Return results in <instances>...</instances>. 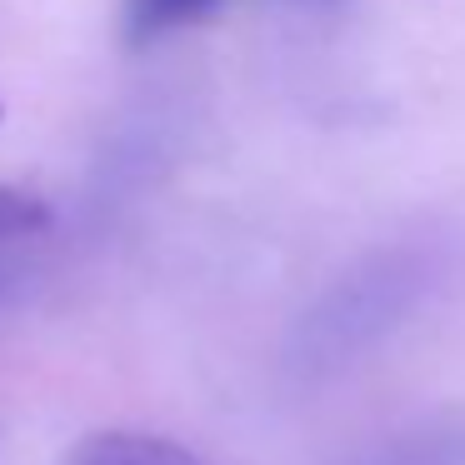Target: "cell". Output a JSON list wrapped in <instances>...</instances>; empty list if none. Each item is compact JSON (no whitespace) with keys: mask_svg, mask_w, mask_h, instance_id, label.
<instances>
[{"mask_svg":"<svg viewBox=\"0 0 465 465\" xmlns=\"http://www.w3.org/2000/svg\"><path fill=\"white\" fill-rule=\"evenodd\" d=\"M291 5H301V11H321V15H331V11H341L345 0H291Z\"/></svg>","mask_w":465,"mask_h":465,"instance_id":"cell-5","label":"cell"},{"mask_svg":"<svg viewBox=\"0 0 465 465\" xmlns=\"http://www.w3.org/2000/svg\"><path fill=\"white\" fill-rule=\"evenodd\" d=\"M45 201L25 191H11V185H0V241H15V235H31L45 225Z\"/></svg>","mask_w":465,"mask_h":465,"instance_id":"cell-4","label":"cell"},{"mask_svg":"<svg viewBox=\"0 0 465 465\" xmlns=\"http://www.w3.org/2000/svg\"><path fill=\"white\" fill-rule=\"evenodd\" d=\"M65 465H205V460L191 455L185 445H175V440H161V435L101 430V435L75 445Z\"/></svg>","mask_w":465,"mask_h":465,"instance_id":"cell-2","label":"cell"},{"mask_svg":"<svg viewBox=\"0 0 465 465\" xmlns=\"http://www.w3.org/2000/svg\"><path fill=\"white\" fill-rule=\"evenodd\" d=\"M455 265H460V245L450 235H411L371 251L305 305L285 345L291 371L335 375L365 361L450 285Z\"/></svg>","mask_w":465,"mask_h":465,"instance_id":"cell-1","label":"cell"},{"mask_svg":"<svg viewBox=\"0 0 465 465\" xmlns=\"http://www.w3.org/2000/svg\"><path fill=\"white\" fill-rule=\"evenodd\" d=\"M215 11H221V0H125V31L135 45H145L161 41V35L205 25Z\"/></svg>","mask_w":465,"mask_h":465,"instance_id":"cell-3","label":"cell"}]
</instances>
